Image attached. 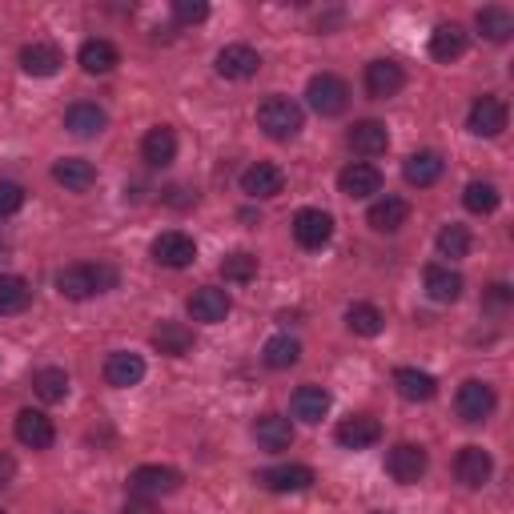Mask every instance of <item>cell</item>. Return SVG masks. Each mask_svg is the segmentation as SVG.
<instances>
[{
    "instance_id": "41",
    "label": "cell",
    "mask_w": 514,
    "mask_h": 514,
    "mask_svg": "<svg viewBox=\"0 0 514 514\" xmlns=\"http://www.w3.org/2000/svg\"><path fill=\"white\" fill-rule=\"evenodd\" d=\"M221 278H225V282H233V286L253 282V278H257V257H253V253H245V249L229 253L225 262H221Z\"/></svg>"
},
{
    "instance_id": "39",
    "label": "cell",
    "mask_w": 514,
    "mask_h": 514,
    "mask_svg": "<svg viewBox=\"0 0 514 514\" xmlns=\"http://www.w3.org/2000/svg\"><path fill=\"white\" fill-rule=\"evenodd\" d=\"M498 201H502V193H498V185H494V181H470V185L462 189V205H466L470 213H478V217L494 213V209H498Z\"/></svg>"
},
{
    "instance_id": "10",
    "label": "cell",
    "mask_w": 514,
    "mask_h": 514,
    "mask_svg": "<svg viewBox=\"0 0 514 514\" xmlns=\"http://www.w3.org/2000/svg\"><path fill=\"white\" fill-rule=\"evenodd\" d=\"M402 85H406V69H402L398 61L382 57V61H370V65H366V93H370L374 101L398 97Z\"/></svg>"
},
{
    "instance_id": "31",
    "label": "cell",
    "mask_w": 514,
    "mask_h": 514,
    "mask_svg": "<svg viewBox=\"0 0 514 514\" xmlns=\"http://www.w3.org/2000/svg\"><path fill=\"white\" fill-rule=\"evenodd\" d=\"M394 386H398V394H402L406 402H430V398L438 394V382H434L426 370H414V366L394 370Z\"/></svg>"
},
{
    "instance_id": "1",
    "label": "cell",
    "mask_w": 514,
    "mask_h": 514,
    "mask_svg": "<svg viewBox=\"0 0 514 514\" xmlns=\"http://www.w3.org/2000/svg\"><path fill=\"white\" fill-rule=\"evenodd\" d=\"M113 286H117V270L105 266V262H97V266H65L57 274V290L69 302H89V298H97V294H105Z\"/></svg>"
},
{
    "instance_id": "26",
    "label": "cell",
    "mask_w": 514,
    "mask_h": 514,
    "mask_svg": "<svg viewBox=\"0 0 514 514\" xmlns=\"http://www.w3.org/2000/svg\"><path fill=\"white\" fill-rule=\"evenodd\" d=\"M61 65H65V57H61V49L49 45V41H33V45L21 49V69H25L29 77H53Z\"/></svg>"
},
{
    "instance_id": "14",
    "label": "cell",
    "mask_w": 514,
    "mask_h": 514,
    "mask_svg": "<svg viewBox=\"0 0 514 514\" xmlns=\"http://www.w3.org/2000/svg\"><path fill=\"white\" fill-rule=\"evenodd\" d=\"M454 474H458V482H462V486H470V490L486 486V482H490V474H494V458H490V450H482V446H462V450H458V458H454Z\"/></svg>"
},
{
    "instance_id": "48",
    "label": "cell",
    "mask_w": 514,
    "mask_h": 514,
    "mask_svg": "<svg viewBox=\"0 0 514 514\" xmlns=\"http://www.w3.org/2000/svg\"><path fill=\"white\" fill-rule=\"evenodd\" d=\"M378 514H390V510H378Z\"/></svg>"
},
{
    "instance_id": "18",
    "label": "cell",
    "mask_w": 514,
    "mask_h": 514,
    "mask_svg": "<svg viewBox=\"0 0 514 514\" xmlns=\"http://www.w3.org/2000/svg\"><path fill=\"white\" fill-rule=\"evenodd\" d=\"M338 189H342L346 197H354V201L374 197V193H382V173H378L370 161H354V165H346V169L338 173Z\"/></svg>"
},
{
    "instance_id": "13",
    "label": "cell",
    "mask_w": 514,
    "mask_h": 514,
    "mask_svg": "<svg viewBox=\"0 0 514 514\" xmlns=\"http://www.w3.org/2000/svg\"><path fill=\"white\" fill-rule=\"evenodd\" d=\"M229 310H233V298H229L225 290H217V286H201V290L189 298V318H193V322H201V326H217V322H225V318H229Z\"/></svg>"
},
{
    "instance_id": "40",
    "label": "cell",
    "mask_w": 514,
    "mask_h": 514,
    "mask_svg": "<svg viewBox=\"0 0 514 514\" xmlns=\"http://www.w3.org/2000/svg\"><path fill=\"white\" fill-rule=\"evenodd\" d=\"M438 253H442V257H450V262L466 257V253H470V229H466V225H458V221L442 225V229H438Z\"/></svg>"
},
{
    "instance_id": "20",
    "label": "cell",
    "mask_w": 514,
    "mask_h": 514,
    "mask_svg": "<svg viewBox=\"0 0 514 514\" xmlns=\"http://www.w3.org/2000/svg\"><path fill=\"white\" fill-rule=\"evenodd\" d=\"M253 438H257V446L270 450V454L290 450L294 446V422L282 418V414H262V418L253 422Z\"/></svg>"
},
{
    "instance_id": "24",
    "label": "cell",
    "mask_w": 514,
    "mask_h": 514,
    "mask_svg": "<svg viewBox=\"0 0 514 514\" xmlns=\"http://www.w3.org/2000/svg\"><path fill=\"white\" fill-rule=\"evenodd\" d=\"M422 282H426L430 302H438V306L458 302V298H462V286H466V282H462V274H458V270H450V266H426Z\"/></svg>"
},
{
    "instance_id": "49",
    "label": "cell",
    "mask_w": 514,
    "mask_h": 514,
    "mask_svg": "<svg viewBox=\"0 0 514 514\" xmlns=\"http://www.w3.org/2000/svg\"><path fill=\"white\" fill-rule=\"evenodd\" d=\"M0 514H5V510H0Z\"/></svg>"
},
{
    "instance_id": "2",
    "label": "cell",
    "mask_w": 514,
    "mask_h": 514,
    "mask_svg": "<svg viewBox=\"0 0 514 514\" xmlns=\"http://www.w3.org/2000/svg\"><path fill=\"white\" fill-rule=\"evenodd\" d=\"M257 125L266 129L270 141H294L306 125V113L290 97H270V101H262V109H257Z\"/></svg>"
},
{
    "instance_id": "22",
    "label": "cell",
    "mask_w": 514,
    "mask_h": 514,
    "mask_svg": "<svg viewBox=\"0 0 514 514\" xmlns=\"http://www.w3.org/2000/svg\"><path fill=\"white\" fill-rule=\"evenodd\" d=\"M141 378H145V358H141V354H133V350H117V354H109V358H105V382H109V386L129 390V386H137Z\"/></svg>"
},
{
    "instance_id": "37",
    "label": "cell",
    "mask_w": 514,
    "mask_h": 514,
    "mask_svg": "<svg viewBox=\"0 0 514 514\" xmlns=\"http://www.w3.org/2000/svg\"><path fill=\"white\" fill-rule=\"evenodd\" d=\"M33 390L41 402H65L69 398V374L61 366H41L33 374Z\"/></svg>"
},
{
    "instance_id": "4",
    "label": "cell",
    "mask_w": 514,
    "mask_h": 514,
    "mask_svg": "<svg viewBox=\"0 0 514 514\" xmlns=\"http://www.w3.org/2000/svg\"><path fill=\"white\" fill-rule=\"evenodd\" d=\"M494 406H498V398H494V386H490V382L470 378V382H462V386H458L454 410H458V418H462V422L478 426V422H486V418L494 414Z\"/></svg>"
},
{
    "instance_id": "3",
    "label": "cell",
    "mask_w": 514,
    "mask_h": 514,
    "mask_svg": "<svg viewBox=\"0 0 514 514\" xmlns=\"http://www.w3.org/2000/svg\"><path fill=\"white\" fill-rule=\"evenodd\" d=\"M306 101H310V109L318 117H338L350 105V85L342 77H334V73H318L306 85Z\"/></svg>"
},
{
    "instance_id": "9",
    "label": "cell",
    "mask_w": 514,
    "mask_h": 514,
    "mask_svg": "<svg viewBox=\"0 0 514 514\" xmlns=\"http://www.w3.org/2000/svg\"><path fill=\"white\" fill-rule=\"evenodd\" d=\"M334 237V217L326 209H298L294 217V241L302 249H322Z\"/></svg>"
},
{
    "instance_id": "36",
    "label": "cell",
    "mask_w": 514,
    "mask_h": 514,
    "mask_svg": "<svg viewBox=\"0 0 514 514\" xmlns=\"http://www.w3.org/2000/svg\"><path fill=\"white\" fill-rule=\"evenodd\" d=\"M262 358H266L270 370H290V366H298V358H302V342L290 338V334H274V338L266 342Z\"/></svg>"
},
{
    "instance_id": "35",
    "label": "cell",
    "mask_w": 514,
    "mask_h": 514,
    "mask_svg": "<svg viewBox=\"0 0 514 514\" xmlns=\"http://www.w3.org/2000/svg\"><path fill=\"white\" fill-rule=\"evenodd\" d=\"M346 326H350V334H358V338H378V334H382V326H386V318H382V310H378V306H370V302H354V306L346 310Z\"/></svg>"
},
{
    "instance_id": "15",
    "label": "cell",
    "mask_w": 514,
    "mask_h": 514,
    "mask_svg": "<svg viewBox=\"0 0 514 514\" xmlns=\"http://www.w3.org/2000/svg\"><path fill=\"white\" fill-rule=\"evenodd\" d=\"M466 129L474 137H498L506 129V105L498 97H478L466 113Z\"/></svg>"
},
{
    "instance_id": "12",
    "label": "cell",
    "mask_w": 514,
    "mask_h": 514,
    "mask_svg": "<svg viewBox=\"0 0 514 514\" xmlns=\"http://www.w3.org/2000/svg\"><path fill=\"white\" fill-rule=\"evenodd\" d=\"M257 69H262V53L249 45H225L217 53V73L225 81H249V77H257Z\"/></svg>"
},
{
    "instance_id": "23",
    "label": "cell",
    "mask_w": 514,
    "mask_h": 514,
    "mask_svg": "<svg viewBox=\"0 0 514 514\" xmlns=\"http://www.w3.org/2000/svg\"><path fill=\"white\" fill-rule=\"evenodd\" d=\"M53 181L65 185L69 193H85V189L97 185V165L85 161V157H61V161L53 165Z\"/></svg>"
},
{
    "instance_id": "5",
    "label": "cell",
    "mask_w": 514,
    "mask_h": 514,
    "mask_svg": "<svg viewBox=\"0 0 514 514\" xmlns=\"http://www.w3.org/2000/svg\"><path fill=\"white\" fill-rule=\"evenodd\" d=\"M153 262L165 270H185L197 262V241L181 229H165L161 237H153Z\"/></svg>"
},
{
    "instance_id": "21",
    "label": "cell",
    "mask_w": 514,
    "mask_h": 514,
    "mask_svg": "<svg viewBox=\"0 0 514 514\" xmlns=\"http://www.w3.org/2000/svg\"><path fill=\"white\" fill-rule=\"evenodd\" d=\"M366 221H370V229L374 233H398L406 221H410V201H402V197H378L374 205H370V213H366Z\"/></svg>"
},
{
    "instance_id": "44",
    "label": "cell",
    "mask_w": 514,
    "mask_h": 514,
    "mask_svg": "<svg viewBox=\"0 0 514 514\" xmlns=\"http://www.w3.org/2000/svg\"><path fill=\"white\" fill-rule=\"evenodd\" d=\"M486 306H490V310H506V306H510V286H502V282H498V286H490Z\"/></svg>"
},
{
    "instance_id": "38",
    "label": "cell",
    "mask_w": 514,
    "mask_h": 514,
    "mask_svg": "<svg viewBox=\"0 0 514 514\" xmlns=\"http://www.w3.org/2000/svg\"><path fill=\"white\" fill-rule=\"evenodd\" d=\"M474 25H478V33L486 37V41H494V45H502V41H510V33H514V17L506 13V9H478V17H474Z\"/></svg>"
},
{
    "instance_id": "19",
    "label": "cell",
    "mask_w": 514,
    "mask_h": 514,
    "mask_svg": "<svg viewBox=\"0 0 514 514\" xmlns=\"http://www.w3.org/2000/svg\"><path fill=\"white\" fill-rule=\"evenodd\" d=\"M334 438H338V446H346V450H366V446H374V442L382 438V422L370 418V414H350V418L334 430Z\"/></svg>"
},
{
    "instance_id": "30",
    "label": "cell",
    "mask_w": 514,
    "mask_h": 514,
    "mask_svg": "<svg viewBox=\"0 0 514 514\" xmlns=\"http://www.w3.org/2000/svg\"><path fill=\"white\" fill-rule=\"evenodd\" d=\"M462 53H466V33H462V25H438V29L430 33V57H434V61L454 65Z\"/></svg>"
},
{
    "instance_id": "33",
    "label": "cell",
    "mask_w": 514,
    "mask_h": 514,
    "mask_svg": "<svg viewBox=\"0 0 514 514\" xmlns=\"http://www.w3.org/2000/svg\"><path fill=\"white\" fill-rule=\"evenodd\" d=\"M33 302V286L21 274H0V314H25Z\"/></svg>"
},
{
    "instance_id": "46",
    "label": "cell",
    "mask_w": 514,
    "mask_h": 514,
    "mask_svg": "<svg viewBox=\"0 0 514 514\" xmlns=\"http://www.w3.org/2000/svg\"><path fill=\"white\" fill-rule=\"evenodd\" d=\"M125 514H157V510H153V498H137L125 506Z\"/></svg>"
},
{
    "instance_id": "8",
    "label": "cell",
    "mask_w": 514,
    "mask_h": 514,
    "mask_svg": "<svg viewBox=\"0 0 514 514\" xmlns=\"http://www.w3.org/2000/svg\"><path fill=\"white\" fill-rule=\"evenodd\" d=\"M282 189H286V173L278 165H270V161H257V165H249L241 173V193L253 197V201H270Z\"/></svg>"
},
{
    "instance_id": "7",
    "label": "cell",
    "mask_w": 514,
    "mask_h": 514,
    "mask_svg": "<svg viewBox=\"0 0 514 514\" xmlns=\"http://www.w3.org/2000/svg\"><path fill=\"white\" fill-rule=\"evenodd\" d=\"M426 466H430V458H426V450H422L418 442H398V446H390V454H386V470H390V478L402 482V486H414V482L426 474Z\"/></svg>"
},
{
    "instance_id": "32",
    "label": "cell",
    "mask_w": 514,
    "mask_h": 514,
    "mask_svg": "<svg viewBox=\"0 0 514 514\" xmlns=\"http://www.w3.org/2000/svg\"><path fill=\"white\" fill-rule=\"evenodd\" d=\"M153 346H157L161 354H169V358H185V354L193 350V330L181 326V322H161V326L153 330Z\"/></svg>"
},
{
    "instance_id": "6",
    "label": "cell",
    "mask_w": 514,
    "mask_h": 514,
    "mask_svg": "<svg viewBox=\"0 0 514 514\" xmlns=\"http://www.w3.org/2000/svg\"><path fill=\"white\" fill-rule=\"evenodd\" d=\"M129 490L137 498H165V494H177L181 490V470L173 466H137L129 474Z\"/></svg>"
},
{
    "instance_id": "11",
    "label": "cell",
    "mask_w": 514,
    "mask_h": 514,
    "mask_svg": "<svg viewBox=\"0 0 514 514\" xmlns=\"http://www.w3.org/2000/svg\"><path fill=\"white\" fill-rule=\"evenodd\" d=\"M257 482H262L266 490H274V494H298V490L314 486V470L302 466V462H286V466L262 470V474H257Z\"/></svg>"
},
{
    "instance_id": "34",
    "label": "cell",
    "mask_w": 514,
    "mask_h": 514,
    "mask_svg": "<svg viewBox=\"0 0 514 514\" xmlns=\"http://www.w3.org/2000/svg\"><path fill=\"white\" fill-rule=\"evenodd\" d=\"M290 406H294V418H302V422H322V418L330 414V390H322V386H302Z\"/></svg>"
},
{
    "instance_id": "45",
    "label": "cell",
    "mask_w": 514,
    "mask_h": 514,
    "mask_svg": "<svg viewBox=\"0 0 514 514\" xmlns=\"http://www.w3.org/2000/svg\"><path fill=\"white\" fill-rule=\"evenodd\" d=\"M13 478H17V458L0 450V490H5V486H9Z\"/></svg>"
},
{
    "instance_id": "43",
    "label": "cell",
    "mask_w": 514,
    "mask_h": 514,
    "mask_svg": "<svg viewBox=\"0 0 514 514\" xmlns=\"http://www.w3.org/2000/svg\"><path fill=\"white\" fill-rule=\"evenodd\" d=\"M173 17L181 25H201L209 17V5H205V0H173Z\"/></svg>"
},
{
    "instance_id": "16",
    "label": "cell",
    "mask_w": 514,
    "mask_h": 514,
    "mask_svg": "<svg viewBox=\"0 0 514 514\" xmlns=\"http://www.w3.org/2000/svg\"><path fill=\"white\" fill-rule=\"evenodd\" d=\"M13 430H17V442H21V446H29V450H49V446H53V438H57L53 418H49V414H41V410H21Z\"/></svg>"
},
{
    "instance_id": "42",
    "label": "cell",
    "mask_w": 514,
    "mask_h": 514,
    "mask_svg": "<svg viewBox=\"0 0 514 514\" xmlns=\"http://www.w3.org/2000/svg\"><path fill=\"white\" fill-rule=\"evenodd\" d=\"M21 205H25V185H17V181H0V217L21 213Z\"/></svg>"
},
{
    "instance_id": "29",
    "label": "cell",
    "mask_w": 514,
    "mask_h": 514,
    "mask_svg": "<svg viewBox=\"0 0 514 514\" xmlns=\"http://www.w3.org/2000/svg\"><path fill=\"white\" fill-rule=\"evenodd\" d=\"M346 141H350V149L362 153V157H382V153L390 149V133H386L382 121H358Z\"/></svg>"
},
{
    "instance_id": "47",
    "label": "cell",
    "mask_w": 514,
    "mask_h": 514,
    "mask_svg": "<svg viewBox=\"0 0 514 514\" xmlns=\"http://www.w3.org/2000/svg\"><path fill=\"white\" fill-rule=\"evenodd\" d=\"M0 262H5V245H0Z\"/></svg>"
},
{
    "instance_id": "27",
    "label": "cell",
    "mask_w": 514,
    "mask_h": 514,
    "mask_svg": "<svg viewBox=\"0 0 514 514\" xmlns=\"http://www.w3.org/2000/svg\"><path fill=\"white\" fill-rule=\"evenodd\" d=\"M77 61H81V69H85L89 77H105V73H113V69H117L121 53H117V45H113V41L93 37V41H85V45H81Z\"/></svg>"
},
{
    "instance_id": "17",
    "label": "cell",
    "mask_w": 514,
    "mask_h": 514,
    "mask_svg": "<svg viewBox=\"0 0 514 514\" xmlns=\"http://www.w3.org/2000/svg\"><path fill=\"white\" fill-rule=\"evenodd\" d=\"M442 169H446V161H442V153H434V149H418V153H410V157L402 161V177H406V185H414V189L438 185Z\"/></svg>"
},
{
    "instance_id": "28",
    "label": "cell",
    "mask_w": 514,
    "mask_h": 514,
    "mask_svg": "<svg viewBox=\"0 0 514 514\" xmlns=\"http://www.w3.org/2000/svg\"><path fill=\"white\" fill-rule=\"evenodd\" d=\"M105 125H109V113L101 105H89V101H77L65 113V129L73 137H97V133H105Z\"/></svg>"
},
{
    "instance_id": "25",
    "label": "cell",
    "mask_w": 514,
    "mask_h": 514,
    "mask_svg": "<svg viewBox=\"0 0 514 514\" xmlns=\"http://www.w3.org/2000/svg\"><path fill=\"white\" fill-rule=\"evenodd\" d=\"M141 157H145V165H153V169L173 165V161H177V133H173L169 125L149 129L145 141H141Z\"/></svg>"
}]
</instances>
